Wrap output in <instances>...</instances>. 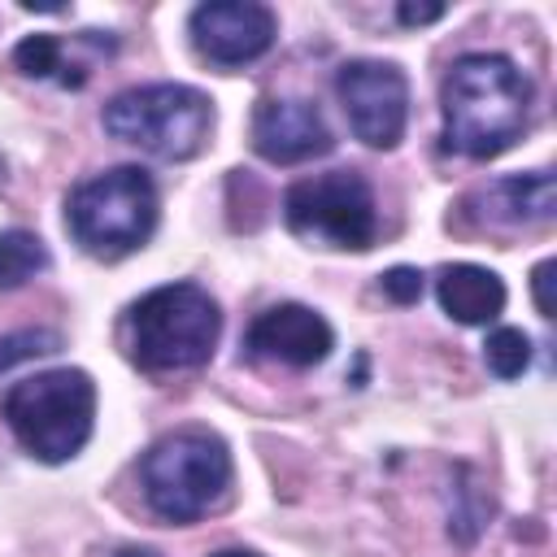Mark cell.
Returning a JSON list of instances; mask_svg holds the SVG:
<instances>
[{"label": "cell", "mask_w": 557, "mask_h": 557, "mask_svg": "<svg viewBox=\"0 0 557 557\" xmlns=\"http://www.w3.org/2000/svg\"><path fill=\"white\" fill-rule=\"evenodd\" d=\"M213 557H257V553H248V548H222V553H213Z\"/></svg>", "instance_id": "7402d4cb"}, {"label": "cell", "mask_w": 557, "mask_h": 557, "mask_svg": "<svg viewBox=\"0 0 557 557\" xmlns=\"http://www.w3.org/2000/svg\"><path fill=\"white\" fill-rule=\"evenodd\" d=\"M104 131L161 161H187L213 131V100L187 83H144L117 91L104 113Z\"/></svg>", "instance_id": "8992f818"}, {"label": "cell", "mask_w": 557, "mask_h": 557, "mask_svg": "<svg viewBox=\"0 0 557 557\" xmlns=\"http://www.w3.org/2000/svg\"><path fill=\"white\" fill-rule=\"evenodd\" d=\"M222 335L218 300L200 283H161L126 309V352L148 374L200 370Z\"/></svg>", "instance_id": "7a4b0ae2"}, {"label": "cell", "mask_w": 557, "mask_h": 557, "mask_svg": "<svg viewBox=\"0 0 557 557\" xmlns=\"http://www.w3.org/2000/svg\"><path fill=\"white\" fill-rule=\"evenodd\" d=\"M0 418L9 422V431L17 435V444L30 457H39L48 466L70 461L91 440L96 383L87 370H74V366L30 374L4 392Z\"/></svg>", "instance_id": "3957f363"}, {"label": "cell", "mask_w": 557, "mask_h": 557, "mask_svg": "<svg viewBox=\"0 0 557 557\" xmlns=\"http://www.w3.org/2000/svg\"><path fill=\"white\" fill-rule=\"evenodd\" d=\"M553 274H557V261H540V265L531 270V292H535L540 318H553V313H557V305H553Z\"/></svg>", "instance_id": "d6986e66"}, {"label": "cell", "mask_w": 557, "mask_h": 557, "mask_svg": "<svg viewBox=\"0 0 557 557\" xmlns=\"http://www.w3.org/2000/svg\"><path fill=\"white\" fill-rule=\"evenodd\" d=\"M283 222L292 235L326 248H370L379 235L374 191L357 170H326L283 191Z\"/></svg>", "instance_id": "52a82bcc"}, {"label": "cell", "mask_w": 557, "mask_h": 557, "mask_svg": "<svg viewBox=\"0 0 557 557\" xmlns=\"http://www.w3.org/2000/svg\"><path fill=\"white\" fill-rule=\"evenodd\" d=\"M435 300L440 309L461 322V326H487L500 318L505 309V283L500 274H492L487 265H470V261H457V265H444L440 278H435Z\"/></svg>", "instance_id": "7c38bea8"}, {"label": "cell", "mask_w": 557, "mask_h": 557, "mask_svg": "<svg viewBox=\"0 0 557 557\" xmlns=\"http://www.w3.org/2000/svg\"><path fill=\"white\" fill-rule=\"evenodd\" d=\"M474 200L483 205L479 218L487 226H531V222L553 218L557 187H553V174L548 170H531V174H505V178H496Z\"/></svg>", "instance_id": "4fadbf2b"}, {"label": "cell", "mask_w": 557, "mask_h": 557, "mask_svg": "<svg viewBox=\"0 0 557 557\" xmlns=\"http://www.w3.org/2000/svg\"><path fill=\"white\" fill-rule=\"evenodd\" d=\"M157 183L139 165L100 170L65 196V226L74 244L104 261L144 248L157 231Z\"/></svg>", "instance_id": "277c9868"}, {"label": "cell", "mask_w": 557, "mask_h": 557, "mask_svg": "<svg viewBox=\"0 0 557 557\" xmlns=\"http://www.w3.org/2000/svg\"><path fill=\"white\" fill-rule=\"evenodd\" d=\"M535 87L500 52H466L448 65L440 87L444 148L470 161L500 157L513 148L531 122Z\"/></svg>", "instance_id": "6da1fadb"}, {"label": "cell", "mask_w": 557, "mask_h": 557, "mask_svg": "<svg viewBox=\"0 0 557 557\" xmlns=\"http://www.w3.org/2000/svg\"><path fill=\"white\" fill-rule=\"evenodd\" d=\"M483 361L496 379H518L531 366V335L518 326H496L483 344Z\"/></svg>", "instance_id": "2e32d148"}, {"label": "cell", "mask_w": 557, "mask_h": 557, "mask_svg": "<svg viewBox=\"0 0 557 557\" xmlns=\"http://www.w3.org/2000/svg\"><path fill=\"white\" fill-rule=\"evenodd\" d=\"M139 487L157 518L183 527L205 518L231 487V453L209 431L161 435L139 457Z\"/></svg>", "instance_id": "5b68a950"}, {"label": "cell", "mask_w": 557, "mask_h": 557, "mask_svg": "<svg viewBox=\"0 0 557 557\" xmlns=\"http://www.w3.org/2000/svg\"><path fill=\"white\" fill-rule=\"evenodd\" d=\"M335 96L348 131L370 148H396L409 122V78L392 61H344L335 70Z\"/></svg>", "instance_id": "ba28073f"}, {"label": "cell", "mask_w": 557, "mask_h": 557, "mask_svg": "<svg viewBox=\"0 0 557 557\" xmlns=\"http://www.w3.org/2000/svg\"><path fill=\"white\" fill-rule=\"evenodd\" d=\"M396 17L405 22V26H426V22H435V17H444V4H400L396 9Z\"/></svg>", "instance_id": "ffe728a7"}, {"label": "cell", "mask_w": 557, "mask_h": 557, "mask_svg": "<svg viewBox=\"0 0 557 557\" xmlns=\"http://www.w3.org/2000/svg\"><path fill=\"white\" fill-rule=\"evenodd\" d=\"M48 265H52V257H48V248L35 231H22V226L0 231V292H13L22 283H30Z\"/></svg>", "instance_id": "9a60e30c"}, {"label": "cell", "mask_w": 557, "mask_h": 557, "mask_svg": "<svg viewBox=\"0 0 557 557\" xmlns=\"http://www.w3.org/2000/svg\"><path fill=\"white\" fill-rule=\"evenodd\" d=\"M13 65L26 78H61L65 87H83L87 83V65L74 61L65 52V39H57V35H26L13 48Z\"/></svg>", "instance_id": "5bb4252c"}, {"label": "cell", "mask_w": 557, "mask_h": 557, "mask_svg": "<svg viewBox=\"0 0 557 557\" xmlns=\"http://www.w3.org/2000/svg\"><path fill=\"white\" fill-rule=\"evenodd\" d=\"M113 557H161L157 548H117Z\"/></svg>", "instance_id": "44dd1931"}, {"label": "cell", "mask_w": 557, "mask_h": 557, "mask_svg": "<svg viewBox=\"0 0 557 557\" xmlns=\"http://www.w3.org/2000/svg\"><path fill=\"white\" fill-rule=\"evenodd\" d=\"M61 348V331L52 326H22V331H9L0 335V374L17 361H35V357H48Z\"/></svg>", "instance_id": "e0dca14e"}, {"label": "cell", "mask_w": 557, "mask_h": 557, "mask_svg": "<svg viewBox=\"0 0 557 557\" xmlns=\"http://www.w3.org/2000/svg\"><path fill=\"white\" fill-rule=\"evenodd\" d=\"M379 287H383L387 300H396V305H413V300L422 296V274H418L413 265H392L387 274H379Z\"/></svg>", "instance_id": "ac0fdd59"}, {"label": "cell", "mask_w": 557, "mask_h": 557, "mask_svg": "<svg viewBox=\"0 0 557 557\" xmlns=\"http://www.w3.org/2000/svg\"><path fill=\"white\" fill-rule=\"evenodd\" d=\"M252 148L270 165H300L335 148L322 109L305 96H261L252 109Z\"/></svg>", "instance_id": "30bf717a"}, {"label": "cell", "mask_w": 557, "mask_h": 557, "mask_svg": "<svg viewBox=\"0 0 557 557\" xmlns=\"http://www.w3.org/2000/svg\"><path fill=\"white\" fill-rule=\"evenodd\" d=\"M244 348L252 357H261V361L309 370V366H322L331 357L335 331H331V322L318 309L283 300V305H270V309H261L252 318V326L244 335Z\"/></svg>", "instance_id": "8fae6325"}, {"label": "cell", "mask_w": 557, "mask_h": 557, "mask_svg": "<svg viewBox=\"0 0 557 557\" xmlns=\"http://www.w3.org/2000/svg\"><path fill=\"white\" fill-rule=\"evenodd\" d=\"M0 178H4V157H0Z\"/></svg>", "instance_id": "603a6c76"}, {"label": "cell", "mask_w": 557, "mask_h": 557, "mask_svg": "<svg viewBox=\"0 0 557 557\" xmlns=\"http://www.w3.org/2000/svg\"><path fill=\"white\" fill-rule=\"evenodd\" d=\"M187 30H191L196 52L209 65L235 70L274 48L278 17H274V9H265L257 0H209V4L191 9Z\"/></svg>", "instance_id": "9c48e42d"}]
</instances>
